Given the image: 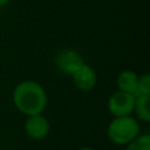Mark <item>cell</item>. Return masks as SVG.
I'll return each mask as SVG.
<instances>
[{"label": "cell", "mask_w": 150, "mask_h": 150, "mask_svg": "<svg viewBox=\"0 0 150 150\" xmlns=\"http://www.w3.org/2000/svg\"><path fill=\"white\" fill-rule=\"evenodd\" d=\"M108 138L117 145H127L139 135L138 122L131 116L115 117L108 125Z\"/></svg>", "instance_id": "cell-2"}, {"label": "cell", "mask_w": 150, "mask_h": 150, "mask_svg": "<svg viewBox=\"0 0 150 150\" xmlns=\"http://www.w3.org/2000/svg\"><path fill=\"white\" fill-rule=\"evenodd\" d=\"M13 102L22 114L27 116L38 115L41 114L47 105V95L38 82L23 81L15 87Z\"/></svg>", "instance_id": "cell-1"}, {"label": "cell", "mask_w": 150, "mask_h": 150, "mask_svg": "<svg viewBox=\"0 0 150 150\" xmlns=\"http://www.w3.org/2000/svg\"><path fill=\"white\" fill-rule=\"evenodd\" d=\"M73 80L79 89L83 91H89L96 84V74L90 66L83 63L73 74Z\"/></svg>", "instance_id": "cell-6"}, {"label": "cell", "mask_w": 150, "mask_h": 150, "mask_svg": "<svg viewBox=\"0 0 150 150\" xmlns=\"http://www.w3.org/2000/svg\"><path fill=\"white\" fill-rule=\"evenodd\" d=\"M77 150H94V149L88 148V146H83V148H80V149H77Z\"/></svg>", "instance_id": "cell-12"}, {"label": "cell", "mask_w": 150, "mask_h": 150, "mask_svg": "<svg viewBox=\"0 0 150 150\" xmlns=\"http://www.w3.org/2000/svg\"><path fill=\"white\" fill-rule=\"evenodd\" d=\"M135 95H150V77L148 74H144L141 79H138Z\"/></svg>", "instance_id": "cell-10"}, {"label": "cell", "mask_w": 150, "mask_h": 150, "mask_svg": "<svg viewBox=\"0 0 150 150\" xmlns=\"http://www.w3.org/2000/svg\"><path fill=\"white\" fill-rule=\"evenodd\" d=\"M125 150H150V135H138L135 139L127 144Z\"/></svg>", "instance_id": "cell-9"}, {"label": "cell", "mask_w": 150, "mask_h": 150, "mask_svg": "<svg viewBox=\"0 0 150 150\" xmlns=\"http://www.w3.org/2000/svg\"><path fill=\"white\" fill-rule=\"evenodd\" d=\"M25 131L33 139H43L49 132V122L41 114L28 116L25 123Z\"/></svg>", "instance_id": "cell-4"}, {"label": "cell", "mask_w": 150, "mask_h": 150, "mask_svg": "<svg viewBox=\"0 0 150 150\" xmlns=\"http://www.w3.org/2000/svg\"><path fill=\"white\" fill-rule=\"evenodd\" d=\"M82 64L83 60L80 54L71 49H64L56 56V67L61 71L70 75H73Z\"/></svg>", "instance_id": "cell-5"}, {"label": "cell", "mask_w": 150, "mask_h": 150, "mask_svg": "<svg viewBox=\"0 0 150 150\" xmlns=\"http://www.w3.org/2000/svg\"><path fill=\"white\" fill-rule=\"evenodd\" d=\"M149 101H150V95H135L134 110H135L137 117L144 122L150 121Z\"/></svg>", "instance_id": "cell-8"}, {"label": "cell", "mask_w": 150, "mask_h": 150, "mask_svg": "<svg viewBox=\"0 0 150 150\" xmlns=\"http://www.w3.org/2000/svg\"><path fill=\"white\" fill-rule=\"evenodd\" d=\"M137 83H138V77L131 70L122 71L117 79V86H118L120 90L132 94V95H135V93L137 90Z\"/></svg>", "instance_id": "cell-7"}, {"label": "cell", "mask_w": 150, "mask_h": 150, "mask_svg": "<svg viewBox=\"0 0 150 150\" xmlns=\"http://www.w3.org/2000/svg\"><path fill=\"white\" fill-rule=\"evenodd\" d=\"M8 1H9V0H0V7H1V6H5L6 4H8Z\"/></svg>", "instance_id": "cell-11"}, {"label": "cell", "mask_w": 150, "mask_h": 150, "mask_svg": "<svg viewBox=\"0 0 150 150\" xmlns=\"http://www.w3.org/2000/svg\"><path fill=\"white\" fill-rule=\"evenodd\" d=\"M134 103L135 95L120 90L110 96L108 101V109L115 117L130 116V114L134 111Z\"/></svg>", "instance_id": "cell-3"}]
</instances>
